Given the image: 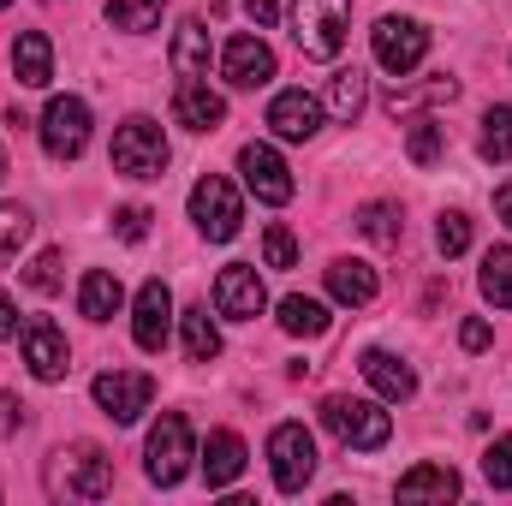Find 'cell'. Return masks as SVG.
Masks as SVG:
<instances>
[{"label":"cell","instance_id":"6da1fadb","mask_svg":"<svg viewBox=\"0 0 512 506\" xmlns=\"http://www.w3.org/2000/svg\"><path fill=\"white\" fill-rule=\"evenodd\" d=\"M114 489V459L96 447V441H72L66 453L48 459V495H66V501H102Z\"/></svg>","mask_w":512,"mask_h":506},{"label":"cell","instance_id":"7a4b0ae2","mask_svg":"<svg viewBox=\"0 0 512 506\" xmlns=\"http://www.w3.org/2000/svg\"><path fill=\"white\" fill-rule=\"evenodd\" d=\"M352 0H292V36L310 60H334L346 48Z\"/></svg>","mask_w":512,"mask_h":506},{"label":"cell","instance_id":"3957f363","mask_svg":"<svg viewBox=\"0 0 512 506\" xmlns=\"http://www.w3.org/2000/svg\"><path fill=\"white\" fill-rule=\"evenodd\" d=\"M191 459H197V447H191V423H185L179 411H167V417L149 429V447H143V471H149V483H161V489L185 483Z\"/></svg>","mask_w":512,"mask_h":506},{"label":"cell","instance_id":"277c9868","mask_svg":"<svg viewBox=\"0 0 512 506\" xmlns=\"http://www.w3.org/2000/svg\"><path fill=\"white\" fill-rule=\"evenodd\" d=\"M322 423L352 447V453H376L387 447V435H393V417H387L382 405H370V399H322Z\"/></svg>","mask_w":512,"mask_h":506},{"label":"cell","instance_id":"5b68a950","mask_svg":"<svg viewBox=\"0 0 512 506\" xmlns=\"http://www.w3.org/2000/svg\"><path fill=\"white\" fill-rule=\"evenodd\" d=\"M114 173H126V179H161L167 173V137L155 120L137 114L114 131Z\"/></svg>","mask_w":512,"mask_h":506},{"label":"cell","instance_id":"8992f818","mask_svg":"<svg viewBox=\"0 0 512 506\" xmlns=\"http://www.w3.org/2000/svg\"><path fill=\"white\" fill-rule=\"evenodd\" d=\"M268 465H274V489L280 495H304V483L316 477V441L304 423H280L268 435Z\"/></svg>","mask_w":512,"mask_h":506},{"label":"cell","instance_id":"52a82bcc","mask_svg":"<svg viewBox=\"0 0 512 506\" xmlns=\"http://www.w3.org/2000/svg\"><path fill=\"white\" fill-rule=\"evenodd\" d=\"M191 221H197V233H203V239L227 245V239L239 233V221H245V209H239V191H233L221 173L197 179V185H191Z\"/></svg>","mask_w":512,"mask_h":506},{"label":"cell","instance_id":"ba28073f","mask_svg":"<svg viewBox=\"0 0 512 506\" xmlns=\"http://www.w3.org/2000/svg\"><path fill=\"white\" fill-rule=\"evenodd\" d=\"M84 143H90V108L78 96H54L48 114H42V149L54 161H78Z\"/></svg>","mask_w":512,"mask_h":506},{"label":"cell","instance_id":"9c48e42d","mask_svg":"<svg viewBox=\"0 0 512 506\" xmlns=\"http://www.w3.org/2000/svg\"><path fill=\"white\" fill-rule=\"evenodd\" d=\"M149 399H155V376H143V370H102L96 376V405L114 423H137L149 411Z\"/></svg>","mask_w":512,"mask_h":506},{"label":"cell","instance_id":"30bf717a","mask_svg":"<svg viewBox=\"0 0 512 506\" xmlns=\"http://www.w3.org/2000/svg\"><path fill=\"white\" fill-rule=\"evenodd\" d=\"M262 304H268V292H262V280H256L251 262H227V268L215 274V310H221L227 322H256Z\"/></svg>","mask_w":512,"mask_h":506},{"label":"cell","instance_id":"8fae6325","mask_svg":"<svg viewBox=\"0 0 512 506\" xmlns=\"http://www.w3.org/2000/svg\"><path fill=\"white\" fill-rule=\"evenodd\" d=\"M167 334H173V292H167V280H143V292L131 304V340L143 352H161Z\"/></svg>","mask_w":512,"mask_h":506},{"label":"cell","instance_id":"7c38bea8","mask_svg":"<svg viewBox=\"0 0 512 506\" xmlns=\"http://www.w3.org/2000/svg\"><path fill=\"white\" fill-rule=\"evenodd\" d=\"M423 54H429V30L417 18H382L376 24V60H382L393 78H405Z\"/></svg>","mask_w":512,"mask_h":506},{"label":"cell","instance_id":"4fadbf2b","mask_svg":"<svg viewBox=\"0 0 512 506\" xmlns=\"http://www.w3.org/2000/svg\"><path fill=\"white\" fill-rule=\"evenodd\" d=\"M72 346H66V334L48 322V316H36V322H24V364H30V376L36 381H60L72 364Z\"/></svg>","mask_w":512,"mask_h":506},{"label":"cell","instance_id":"5bb4252c","mask_svg":"<svg viewBox=\"0 0 512 506\" xmlns=\"http://www.w3.org/2000/svg\"><path fill=\"white\" fill-rule=\"evenodd\" d=\"M239 173H245V185L262 203H292V173H286V161L268 143H245L239 149Z\"/></svg>","mask_w":512,"mask_h":506},{"label":"cell","instance_id":"9a60e30c","mask_svg":"<svg viewBox=\"0 0 512 506\" xmlns=\"http://www.w3.org/2000/svg\"><path fill=\"white\" fill-rule=\"evenodd\" d=\"M221 72H227V84L233 90H256V84H268L274 78V48L262 42V36H233L227 42V54H221Z\"/></svg>","mask_w":512,"mask_h":506},{"label":"cell","instance_id":"2e32d148","mask_svg":"<svg viewBox=\"0 0 512 506\" xmlns=\"http://www.w3.org/2000/svg\"><path fill=\"white\" fill-rule=\"evenodd\" d=\"M268 126H274V137H286V143H310L322 131V102L304 96V90H280L268 102Z\"/></svg>","mask_w":512,"mask_h":506},{"label":"cell","instance_id":"e0dca14e","mask_svg":"<svg viewBox=\"0 0 512 506\" xmlns=\"http://www.w3.org/2000/svg\"><path fill=\"white\" fill-rule=\"evenodd\" d=\"M173 120L185 131H221L227 126V102H221L203 78H179V90H173Z\"/></svg>","mask_w":512,"mask_h":506},{"label":"cell","instance_id":"ac0fdd59","mask_svg":"<svg viewBox=\"0 0 512 506\" xmlns=\"http://www.w3.org/2000/svg\"><path fill=\"white\" fill-rule=\"evenodd\" d=\"M245 441L233 435V429H215L209 435V447H203V477H209V489H227V483H239L245 477Z\"/></svg>","mask_w":512,"mask_h":506},{"label":"cell","instance_id":"d6986e66","mask_svg":"<svg viewBox=\"0 0 512 506\" xmlns=\"http://www.w3.org/2000/svg\"><path fill=\"white\" fill-rule=\"evenodd\" d=\"M328 292L340 298V304H376V292H382V280H376V268L370 262H358V256H340L334 268H328Z\"/></svg>","mask_w":512,"mask_h":506},{"label":"cell","instance_id":"ffe728a7","mask_svg":"<svg viewBox=\"0 0 512 506\" xmlns=\"http://www.w3.org/2000/svg\"><path fill=\"white\" fill-rule=\"evenodd\" d=\"M12 72H18L24 90H42V84L54 78V48H48L42 30H24V36L12 42Z\"/></svg>","mask_w":512,"mask_h":506},{"label":"cell","instance_id":"44dd1931","mask_svg":"<svg viewBox=\"0 0 512 506\" xmlns=\"http://www.w3.org/2000/svg\"><path fill=\"white\" fill-rule=\"evenodd\" d=\"M459 495V471L453 465H411L399 477V501H453Z\"/></svg>","mask_w":512,"mask_h":506},{"label":"cell","instance_id":"7402d4cb","mask_svg":"<svg viewBox=\"0 0 512 506\" xmlns=\"http://www.w3.org/2000/svg\"><path fill=\"white\" fill-rule=\"evenodd\" d=\"M358 370H364V381H370L382 399H411V393H417V376H411L393 352H364Z\"/></svg>","mask_w":512,"mask_h":506},{"label":"cell","instance_id":"603a6c76","mask_svg":"<svg viewBox=\"0 0 512 506\" xmlns=\"http://www.w3.org/2000/svg\"><path fill=\"white\" fill-rule=\"evenodd\" d=\"M173 72L179 78H209V30L197 18H185L173 30Z\"/></svg>","mask_w":512,"mask_h":506},{"label":"cell","instance_id":"cb8c5ba5","mask_svg":"<svg viewBox=\"0 0 512 506\" xmlns=\"http://www.w3.org/2000/svg\"><path fill=\"white\" fill-rule=\"evenodd\" d=\"M126 304V292H120V280L108 274V268H90L84 274V286H78V310L90 316V322H114V310Z\"/></svg>","mask_w":512,"mask_h":506},{"label":"cell","instance_id":"d4e9b609","mask_svg":"<svg viewBox=\"0 0 512 506\" xmlns=\"http://www.w3.org/2000/svg\"><path fill=\"white\" fill-rule=\"evenodd\" d=\"M364 102H370V84H364V72L358 66H346V72H334L328 78V108H334V120H358L364 114Z\"/></svg>","mask_w":512,"mask_h":506},{"label":"cell","instance_id":"484cf974","mask_svg":"<svg viewBox=\"0 0 512 506\" xmlns=\"http://www.w3.org/2000/svg\"><path fill=\"white\" fill-rule=\"evenodd\" d=\"M328 322H334V316H328V304H316V298H298V292H292V298H280V328H286V334H298V340H316V334H328Z\"/></svg>","mask_w":512,"mask_h":506},{"label":"cell","instance_id":"4316f807","mask_svg":"<svg viewBox=\"0 0 512 506\" xmlns=\"http://www.w3.org/2000/svg\"><path fill=\"white\" fill-rule=\"evenodd\" d=\"M179 328H185V358H191V364H215V358H221V334H215L209 310H185Z\"/></svg>","mask_w":512,"mask_h":506},{"label":"cell","instance_id":"83f0119b","mask_svg":"<svg viewBox=\"0 0 512 506\" xmlns=\"http://www.w3.org/2000/svg\"><path fill=\"white\" fill-rule=\"evenodd\" d=\"M483 298L495 310H512V251L507 245H495V251L483 256Z\"/></svg>","mask_w":512,"mask_h":506},{"label":"cell","instance_id":"f1b7e54d","mask_svg":"<svg viewBox=\"0 0 512 506\" xmlns=\"http://www.w3.org/2000/svg\"><path fill=\"white\" fill-rule=\"evenodd\" d=\"M358 233H364L370 245H399L405 221H399V209H393V203H364V209H358Z\"/></svg>","mask_w":512,"mask_h":506},{"label":"cell","instance_id":"f546056e","mask_svg":"<svg viewBox=\"0 0 512 506\" xmlns=\"http://www.w3.org/2000/svg\"><path fill=\"white\" fill-rule=\"evenodd\" d=\"M24 239H30V209H18V203H0V268H6V262H18Z\"/></svg>","mask_w":512,"mask_h":506},{"label":"cell","instance_id":"4dcf8cb0","mask_svg":"<svg viewBox=\"0 0 512 506\" xmlns=\"http://www.w3.org/2000/svg\"><path fill=\"white\" fill-rule=\"evenodd\" d=\"M483 155L489 161H512V108H489L483 114Z\"/></svg>","mask_w":512,"mask_h":506},{"label":"cell","instance_id":"1f68e13d","mask_svg":"<svg viewBox=\"0 0 512 506\" xmlns=\"http://www.w3.org/2000/svg\"><path fill=\"white\" fill-rule=\"evenodd\" d=\"M161 6H167V0H108V18H114L120 30H149V24L161 18Z\"/></svg>","mask_w":512,"mask_h":506},{"label":"cell","instance_id":"d6a6232c","mask_svg":"<svg viewBox=\"0 0 512 506\" xmlns=\"http://www.w3.org/2000/svg\"><path fill=\"white\" fill-rule=\"evenodd\" d=\"M405 155H411L417 167H429V161L441 155V126H435V120H411V131H405Z\"/></svg>","mask_w":512,"mask_h":506},{"label":"cell","instance_id":"836d02e7","mask_svg":"<svg viewBox=\"0 0 512 506\" xmlns=\"http://www.w3.org/2000/svg\"><path fill=\"white\" fill-rule=\"evenodd\" d=\"M435 251L441 256H465L471 251V221L453 209V215H441V227H435Z\"/></svg>","mask_w":512,"mask_h":506},{"label":"cell","instance_id":"e575fe53","mask_svg":"<svg viewBox=\"0 0 512 506\" xmlns=\"http://www.w3.org/2000/svg\"><path fill=\"white\" fill-rule=\"evenodd\" d=\"M262 256H268V268H292V262H298V239L274 221V227L262 233Z\"/></svg>","mask_w":512,"mask_h":506},{"label":"cell","instance_id":"d590c367","mask_svg":"<svg viewBox=\"0 0 512 506\" xmlns=\"http://www.w3.org/2000/svg\"><path fill=\"white\" fill-rule=\"evenodd\" d=\"M483 477H489L495 489H512V435H501V441L483 453Z\"/></svg>","mask_w":512,"mask_h":506},{"label":"cell","instance_id":"8d00e7d4","mask_svg":"<svg viewBox=\"0 0 512 506\" xmlns=\"http://www.w3.org/2000/svg\"><path fill=\"white\" fill-rule=\"evenodd\" d=\"M24 286L30 292H54L60 286V251H42L30 268H24Z\"/></svg>","mask_w":512,"mask_h":506},{"label":"cell","instance_id":"74e56055","mask_svg":"<svg viewBox=\"0 0 512 506\" xmlns=\"http://www.w3.org/2000/svg\"><path fill=\"white\" fill-rule=\"evenodd\" d=\"M114 233H120L126 245H137V239L149 233V209H137V203H126V209L114 215Z\"/></svg>","mask_w":512,"mask_h":506},{"label":"cell","instance_id":"f35d334b","mask_svg":"<svg viewBox=\"0 0 512 506\" xmlns=\"http://www.w3.org/2000/svg\"><path fill=\"white\" fill-rule=\"evenodd\" d=\"M459 346H465V352H483V346H489V322H477V316H471V322L459 328Z\"/></svg>","mask_w":512,"mask_h":506},{"label":"cell","instance_id":"ab89813d","mask_svg":"<svg viewBox=\"0 0 512 506\" xmlns=\"http://www.w3.org/2000/svg\"><path fill=\"white\" fill-rule=\"evenodd\" d=\"M18 417H24V405H18L12 393H0V435H12V429H18Z\"/></svg>","mask_w":512,"mask_h":506},{"label":"cell","instance_id":"60d3db41","mask_svg":"<svg viewBox=\"0 0 512 506\" xmlns=\"http://www.w3.org/2000/svg\"><path fill=\"white\" fill-rule=\"evenodd\" d=\"M245 12H251L256 24H262V30H268V24H274V18H280V0H245Z\"/></svg>","mask_w":512,"mask_h":506},{"label":"cell","instance_id":"b9f144b4","mask_svg":"<svg viewBox=\"0 0 512 506\" xmlns=\"http://www.w3.org/2000/svg\"><path fill=\"white\" fill-rule=\"evenodd\" d=\"M18 334V316H12V298L0 292V340H12Z\"/></svg>","mask_w":512,"mask_h":506},{"label":"cell","instance_id":"7bdbcfd3","mask_svg":"<svg viewBox=\"0 0 512 506\" xmlns=\"http://www.w3.org/2000/svg\"><path fill=\"white\" fill-rule=\"evenodd\" d=\"M495 215H501V221L512 227V179L501 185V191H495Z\"/></svg>","mask_w":512,"mask_h":506},{"label":"cell","instance_id":"ee69618b","mask_svg":"<svg viewBox=\"0 0 512 506\" xmlns=\"http://www.w3.org/2000/svg\"><path fill=\"white\" fill-rule=\"evenodd\" d=\"M0 179H6V155H0Z\"/></svg>","mask_w":512,"mask_h":506},{"label":"cell","instance_id":"f6af8a7d","mask_svg":"<svg viewBox=\"0 0 512 506\" xmlns=\"http://www.w3.org/2000/svg\"><path fill=\"white\" fill-rule=\"evenodd\" d=\"M0 6H12V0H0Z\"/></svg>","mask_w":512,"mask_h":506}]
</instances>
